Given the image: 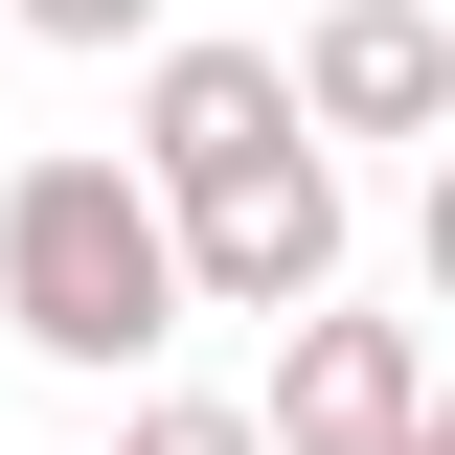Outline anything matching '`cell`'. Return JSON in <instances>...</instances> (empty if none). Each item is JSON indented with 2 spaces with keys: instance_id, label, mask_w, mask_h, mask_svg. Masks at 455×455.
Here are the masks:
<instances>
[{
  "instance_id": "cell-9",
  "label": "cell",
  "mask_w": 455,
  "mask_h": 455,
  "mask_svg": "<svg viewBox=\"0 0 455 455\" xmlns=\"http://www.w3.org/2000/svg\"><path fill=\"white\" fill-rule=\"evenodd\" d=\"M410 455H455V364H433V433H410Z\"/></svg>"
},
{
  "instance_id": "cell-6",
  "label": "cell",
  "mask_w": 455,
  "mask_h": 455,
  "mask_svg": "<svg viewBox=\"0 0 455 455\" xmlns=\"http://www.w3.org/2000/svg\"><path fill=\"white\" fill-rule=\"evenodd\" d=\"M114 455H274V410H228V387H137V433Z\"/></svg>"
},
{
  "instance_id": "cell-3",
  "label": "cell",
  "mask_w": 455,
  "mask_h": 455,
  "mask_svg": "<svg viewBox=\"0 0 455 455\" xmlns=\"http://www.w3.org/2000/svg\"><path fill=\"white\" fill-rule=\"evenodd\" d=\"M296 137H319V114H296V46H137V182H160V205L296 160Z\"/></svg>"
},
{
  "instance_id": "cell-5",
  "label": "cell",
  "mask_w": 455,
  "mask_h": 455,
  "mask_svg": "<svg viewBox=\"0 0 455 455\" xmlns=\"http://www.w3.org/2000/svg\"><path fill=\"white\" fill-rule=\"evenodd\" d=\"M296 114L319 137H455V0H319L296 23Z\"/></svg>"
},
{
  "instance_id": "cell-8",
  "label": "cell",
  "mask_w": 455,
  "mask_h": 455,
  "mask_svg": "<svg viewBox=\"0 0 455 455\" xmlns=\"http://www.w3.org/2000/svg\"><path fill=\"white\" fill-rule=\"evenodd\" d=\"M410 274H433V319H455V160H433V205H410Z\"/></svg>"
},
{
  "instance_id": "cell-1",
  "label": "cell",
  "mask_w": 455,
  "mask_h": 455,
  "mask_svg": "<svg viewBox=\"0 0 455 455\" xmlns=\"http://www.w3.org/2000/svg\"><path fill=\"white\" fill-rule=\"evenodd\" d=\"M0 319L46 364H160L205 296H182V205L137 160H23L0 182Z\"/></svg>"
},
{
  "instance_id": "cell-2",
  "label": "cell",
  "mask_w": 455,
  "mask_h": 455,
  "mask_svg": "<svg viewBox=\"0 0 455 455\" xmlns=\"http://www.w3.org/2000/svg\"><path fill=\"white\" fill-rule=\"evenodd\" d=\"M182 296H205V319H274V341H296V319L341 296V182H319V137L182 205Z\"/></svg>"
},
{
  "instance_id": "cell-7",
  "label": "cell",
  "mask_w": 455,
  "mask_h": 455,
  "mask_svg": "<svg viewBox=\"0 0 455 455\" xmlns=\"http://www.w3.org/2000/svg\"><path fill=\"white\" fill-rule=\"evenodd\" d=\"M0 23H23V46H182L160 0H0Z\"/></svg>"
},
{
  "instance_id": "cell-4",
  "label": "cell",
  "mask_w": 455,
  "mask_h": 455,
  "mask_svg": "<svg viewBox=\"0 0 455 455\" xmlns=\"http://www.w3.org/2000/svg\"><path fill=\"white\" fill-rule=\"evenodd\" d=\"M251 410H274V455H410V433H433V341L319 296V319L274 341V387H251Z\"/></svg>"
}]
</instances>
